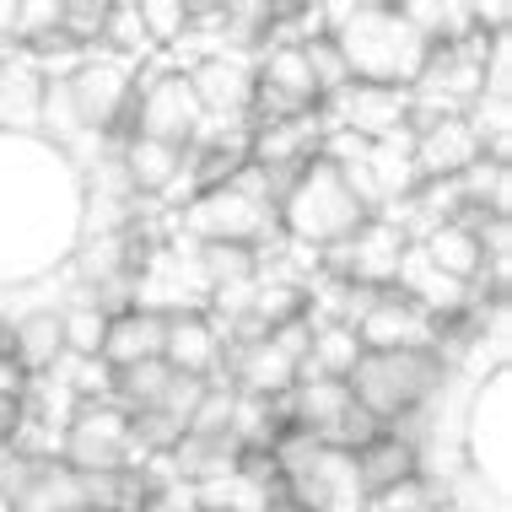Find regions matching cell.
<instances>
[{
	"instance_id": "obj_1",
	"label": "cell",
	"mask_w": 512,
	"mask_h": 512,
	"mask_svg": "<svg viewBox=\"0 0 512 512\" xmlns=\"http://www.w3.org/2000/svg\"><path fill=\"white\" fill-rule=\"evenodd\" d=\"M324 27H329V38H335L351 81L410 92V81H415V71H421V60H426V38L399 17V6H383V0L324 6Z\"/></svg>"
},
{
	"instance_id": "obj_2",
	"label": "cell",
	"mask_w": 512,
	"mask_h": 512,
	"mask_svg": "<svg viewBox=\"0 0 512 512\" xmlns=\"http://www.w3.org/2000/svg\"><path fill=\"white\" fill-rule=\"evenodd\" d=\"M372 211L356 200V189L345 184L340 168H329L324 157H313L308 168L292 178V189L275 205V221H281V238H292L302 248H335L345 243L356 227H362Z\"/></svg>"
},
{
	"instance_id": "obj_3",
	"label": "cell",
	"mask_w": 512,
	"mask_h": 512,
	"mask_svg": "<svg viewBox=\"0 0 512 512\" xmlns=\"http://www.w3.org/2000/svg\"><path fill=\"white\" fill-rule=\"evenodd\" d=\"M442 372L448 362L437 351H362L345 389H351L356 410H367L383 432H394L442 389Z\"/></svg>"
},
{
	"instance_id": "obj_4",
	"label": "cell",
	"mask_w": 512,
	"mask_h": 512,
	"mask_svg": "<svg viewBox=\"0 0 512 512\" xmlns=\"http://www.w3.org/2000/svg\"><path fill=\"white\" fill-rule=\"evenodd\" d=\"M60 464L76 469V475H124V469H141L146 453L135 448L130 415L114 399H87L65 415Z\"/></svg>"
},
{
	"instance_id": "obj_5",
	"label": "cell",
	"mask_w": 512,
	"mask_h": 512,
	"mask_svg": "<svg viewBox=\"0 0 512 512\" xmlns=\"http://www.w3.org/2000/svg\"><path fill=\"white\" fill-rule=\"evenodd\" d=\"M130 135L168 146H195L205 135V108L195 98L184 71H151L146 81L135 76V108H130Z\"/></svg>"
},
{
	"instance_id": "obj_6",
	"label": "cell",
	"mask_w": 512,
	"mask_h": 512,
	"mask_svg": "<svg viewBox=\"0 0 512 512\" xmlns=\"http://www.w3.org/2000/svg\"><path fill=\"white\" fill-rule=\"evenodd\" d=\"M405 248H410V238L389 216H367L345 243L324 248V275H335L345 286H362V292H394Z\"/></svg>"
},
{
	"instance_id": "obj_7",
	"label": "cell",
	"mask_w": 512,
	"mask_h": 512,
	"mask_svg": "<svg viewBox=\"0 0 512 512\" xmlns=\"http://www.w3.org/2000/svg\"><path fill=\"white\" fill-rule=\"evenodd\" d=\"M405 119H410V92L367 87V81H351L335 98L318 103V124L324 130H351L362 141H389V135L405 130Z\"/></svg>"
},
{
	"instance_id": "obj_8",
	"label": "cell",
	"mask_w": 512,
	"mask_h": 512,
	"mask_svg": "<svg viewBox=\"0 0 512 512\" xmlns=\"http://www.w3.org/2000/svg\"><path fill=\"white\" fill-rule=\"evenodd\" d=\"M184 76L205 108V124L248 130V108H254V60L248 54H200Z\"/></svg>"
},
{
	"instance_id": "obj_9",
	"label": "cell",
	"mask_w": 512,
	"mask_h": 512,
	"mask_svg": "<svg viewBox=\"0 0 512 512\" xmlns=\"http://www.w3.org/2000/svg\"><path fill=\"white\" fill-rule=\"evenodd\" d=\"M356 340L362 351H437V318L421 313L405 292H383L356 318Z\"/></svg>"
},
{
	"instance_id": "obj_10",
	"label": "cell",
	"mask_w": 512,
	"mask_h": 512,
	"mask_svg": "<svg viewBox=\"0 0 512 512\" xmlns=\"http://www.w3.org/2000/svg\"><path fill=\"white\" fill-rule=\"evenodd\" d=\"M221 367H227L232 394L265 399V405H281V399L292 394V383H297V362L275 351L270 335H265V340H248V345H227Z\"/></svg>"
},
{
	"instance_id": "obj_11",
	"label": "cell",
	"mask_w": 512,
	"mask_h": 512,
	"mask_svg": "<svg viewBox=\"0 0 512 512\" xmlns=\"http://www.w3.org/2000/svg\"><path fill=\"white\" fill-rule=\"evenodd\" d=\"M221 356H227V340L205 313H168L162 318V362L168 372H184V378H221Z\"/></svg>"
},
{
	"instance_id": "obj_12",
	"label": "cell",
	"mask_w": 512,
	"mask_h": 512,
	"mask_svg": "<svg viewBox=\"0 0 512 512\" xmlns=\"http://www.w3.org/2000/svg\"><path fill=\"white\" fill-rule=\"evenodd\" d=\"M480 157H486V151H480V135L464 114H442V119L426 124V130H415V173H421V184L459 178L464 168H475Z\"/></svg>"
},
{
	"instance_id": "obj_13",
	"label": "cell",
	"mask_w": 512,
	"mask_h": 512,
	"mask_svg": "<svg viewBox=\"0 0 512 512\" xmlns=\"http://www.w3.org/2000/svg\"><path fill=\"white\" fill-rule=\"evenodd\" d=\"M119 173H124V195L130 200H162L178 189V178L189 173V151L168 146V141H146V135H130L119 146Z\"/></svg>"
},
{
	"instance_id": "obj_14",
	"label": "cell",
	"mask_w": 512,
	"mask_h": 512,
	"mask_svg": "<svg viewBox=\"0 0 512 512\" xmlns=\"http://www.w3.org/2000/svg\"><path fill=\"white\" fill-rule=\"evenodd\" d=\"M281 405H286V421H292L297 432H313L329 448L335 432H340V421L356 410V399H351V389H345L340 378H297Z\"/></svg>"
},
{
	"instance_id": "obj_15",
	"label": "cell",
	"mask_w": 512,
	"mask_h": 512,
	"mask_svg": "<svg viewBox=\"0 0 512 512\" xmlns=\"http://www.w3.org/2000/svg\"><path fill=\"white\" fill-rule=\"evenodd\" d=\"M141 362H162V313L146 308H124L108 318V340H103V367L124 372Z\"/></svg>"
},
{
	"instance_id": "obj_16",
	"label": "cell",
	"mask_w": 512,
	"mask_h": 512,
	"mask_svg": "<svg viewBox=\"0 0 512 512\" xmlns=\"http://www.w3.org/2000/svg\"><path fill=\"white\" fill-rule=\"evenodd\" d=\"M356 480H362L367 502L394 486H405V480H421V448H410L405 437L383 432L378 442H367L362 453H356Z\"/></svg>"
},
{
	"instance_id": "obj_17",
	"label": "cell",
	"mask_w": 512,
	"mask_h": 512,
	"mask_svg": "<svg viewBox=\"0 0 512 512\" xmlns=\"http://www.w3.org/2000/svg\"><path fill=\"white\" fill-rule=\"evenodd\" d=\"M415 248H421V259H426V265H432L437 275H448V281H464V286H475L480 270H486V248H480L475 232L459 227V221H442V227H432Z\"/></svg>"
},
{
	"instance_id": "obj_18",
	"label": "cell",
	"mask_w": 512,
	"mask_h": 512,
	"mask_svg": "<svg viewBox=\"0 0 512 512\" xmlns=\"http://www.w3.org/2000/svg\"><path fill=\"white\" fill-rule=\"evenodd\" d=\"M362 362V340L351 324H313L308 362L297 367V378H351V367Z\"/></svg>"
},
{
	"instance_id": "obj_19",
	"label": "cell",
	"mask_w": 512,
	"mask_h": 512,
	"mask_svg": "<svg viewBox=\"0 0 512 512\" xmlns=\"http://www.w3.org/2000/svg\"><path fill=\"white\" fill-rule=\"evenodd\" d=\"M168 383H173L168 362H141V367H124V372H114V405H119L124 415L157 410V405H162V394H168Z\"/></svg>"
},
{
	"instance_id": "obj_20",
	"label": "cell",
	"mask_w": 512,
	"mask_h": 512,
	"mask_svg": "<svg viewBox=\"0 0 512 512\" xmlns=\"http://www.w3.org/2000/svg\"><path fill=\"white\" fill-rule=\"evenodd\" d=\"M103 54H114V60H124V65L157 54V49H151V38H146V22H141V0H114V6H108Z\"/></svg>"
},
{
	"instance_id": "obj_21",
	"label": "cell",
	"mask_w": 512,
	"mask_h": 512,
	"mask_svg": "<svg viewBox=\"0 0 512 512\" xmlns=\"http://www.w3.org/2000/svg\"><path fill=\"white\" fill-rule=\"evenodd\" d=\"M60 335L71 362H103V340H108V313L98 302H76L60 313Z\"/></svg>"
},
{
	"instance_id": "obj_22",
	"label": "cell",
	"mask_w": 512,
	"mask_h": 512,
	"mask_svg": "<svg viewBox=\"0 0 512 512\" xmlns=\"http://www.w3.org/2000/svg\"><path fill=\"white\" fill-rule=\"evenodd\" d=\"M103 27H108V0H60V33L81 54L103 49Z\"/></svg>"
},
{
	"instance_id": "obj_23",
	"label": "cell",
	"mask_w": 512,
	"mask_h": 512,
	"mask_svg": "<svg viewBox=\"0 0 512 512\" xmlns=\"http://www.w3.org/2000/svg\"><path fill=\"white\" fill-rule=\"evenodd\" d=\"M141 22H146L151 49H173L189 33V6L184 0H141Z\"/></svg>"
},
{
	"instance_id": "obj_24",
	"label": "cell",
	"mask_w": 512,
	"mask_h": 512,
	"mask_svg": "<svg viewBox=\"0 0 512 512\" xmlns=\"http://www.w3.org/2000/svg\"><path fill=\"white\" fill-rule=\"evenodd\" d=\"M265 512H308V507H297V502H292V496H275V502H270Z\"/></svg>"
},
{
	"instance_id": "obj_25",
	"label": "cell",
	"mask_w": 512,
	"mask_h": 512,
	"mask_svg": "<svg viewBox=\"0 0 512 512\" xmlns=\"http://www.w3.org/2000/svg\"><path fill=\"white\" fill-rule=\"evenodd\" d=\"M81 512H103V507H81Z\"/></svg>"
}]
</instances>
